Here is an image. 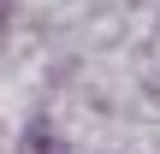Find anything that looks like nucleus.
<instances>
[{
	"label": "nucleus",
	"mask_w": 160,
	"mask_h": 154,
	"mask_svg": "<svg viewBox=\"0 0 160 154\" xmlns=\"http://www.w3.org/2000/svg\"><path fill=\"white\" fill-rule=\"evenodd\" d=\"M24 154H65V142H59V137H53L42 119H36V125L24 131Z\"/></svg>",
	"instance_id": "nucleus-1"
}]
</instances>
